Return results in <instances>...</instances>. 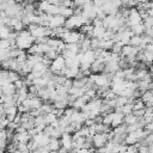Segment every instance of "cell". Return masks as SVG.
I'll list each match as a JSON object with an SVG mask.
<instances>
[{
  "label": "cell",
  "instance_id": "obj_1",
  "mask_svg": "<svg viewBox=\"0 0 153 153\" xmlns=\"http://www.w3.org/2000/svg\"><path fill=\"white\" fill-rule=\"evenodd\" d=\"M33 41H35V38L30 35V32L27 30H22L19 32H17V37L14 39V43H16V47L18 49L24 50V49H29L33 44Z\"/></svg>",
  "mask_w": 153,
  "mask_h": 153
},
{
  "label": "cell",
  "instance_id": "obj_2",
  "mask_svg": "<svg viewBox=\"0 0 153 153\" xmlns=\"http://www.w3.org/2000/svg\"><path fill=\"white\" fill-rule=\"evenodd\" d=\"M66 66H65V59L61 56V55H57L50 63L49 66V71L53 73V74H59V72L61 69H63Z\"/></svg>",
  "mask_w": 153,
  "mask_h": 153
},
{
  "label": "cell",
  "instance_id": "obj_3",
  "mask_svg": "<svg viewBox=\"0 0 153 153\" xmlns=\"http://www.w3.org/2000/svg\"><path fill=\"white\" fill-rule=\"evenodd\" d=\"M79 36H80L79 32L72 31V30H67V31L61 36L60 39H62L66 44H68V43H78V42H79Z\"/></svg>",
  "mask_w": 153,
  "mask_h": 153
},
{
  "label": "cell",
  "instance_id": "obj_4",
  "mask_svg": "<svg viewBox=\"0 0 153 153\" xmlns=\"http://www.w3.org/2000/svg\"><path fill=\"white\" fill-rule=\"evenodd\" d=\"M106 141H108V139H106L105 133H97L92 136V146L97 149L100 147H104Z\"/></svg>",
  "mask_w": 153,
  "mask_h": 153
},
{
  "label": "cell",
  "instance_id": "obj_5",
  "mask_svg": "<svg viewBox=\"0 0 153 153\" xmlns=\"http://www.w3.org/2000/svg\"><path fill=\"white\" fill-rule=\"evenodd\" d=\"M65 22H66V18H63V17H62V16H60V14L50 16L49 22H48V27H50V29L61 27V26H63V25H65Z\"/></svg>",
  "mask_w": 153,
  "mask_h": 153
},
{
  "label": "cell",
  "instance_id": "obj_6",
  "mask_svg": "<svg viewBox=\"0 0 153 153\" xmlns=\"http://www.w3.org/2000/svg\"><path fill=\"white\" fill-rule=\"evenodd\" d=\"M32 139V141L37 145V147L39 148V147H44V146H47L48 145V142H49V136H47L43 131H41V133H37L33 137H31Z\"/></svg>",
  "mask_w": 153,
  "mask_h": 153
},
{
  "label": "cell",
  "instance_id": "obj_7",
  "mask_svg": "<svg viewBox=\"0 0 153 153\" xmlns=\"http://www.w3.org/2000/svg\"><path fill=\"white\" fill-rule=\"evenodd\" d=\"M72 142H73V140H72V135L71 134H68V133H62L61 134V136H60L61 147L66 148L67 151H71L72 149Z\"/></svg>",
  "mask_w": 153,
  "mask_h": 153
},
{
  "label": "cell",
  "instance_id": "obj_8",
  "mask_svg": "<svg viewBox=\"0 0 153 153\" xmlns=\"http://www.w3.org/2000/svg\"><path fill=\"white\" fill-rule=\"evenodd\" d=\"M30 139H31V137H30L27 130H24V131H22V133H16L14 136H13L12 142H16V143H18V142L27 143V142L30 141Z\"/></svg>",
  "mask_w": 153,
  "mask_h": 153
},
{
  "label": "cell",
  "instance_id": "obj_9",
  "mask_svg": "<svg viewBox=\"0 0 153 153\" xmlns=\"http://www.w3.org/2000/svg\"><path fill=\"white\" fill-rule=\"evenodd\" d=\"M94 60H96L94 51L92 49H90V50H86L85 53H82V60H81L80 63H88V65H91Z\"/></svg>",
  "mask_w": 153,
  "mask_h": 153
},
{
  "label": "cell",
  "instance_id": "obj_10",
  "mask_svg": "<svg viewBox=\"0 0 153 153\" xmlns=\"http://www.w3.org/2000/svg\"><path fill=\"white\" fill-rule=\"evenodd\" d=\"M49 71V67H47V66H44L42 62H39V63H36L33 67H32V73H35V74H38V75H44L47 72Z\"/></svg>",
  "mask_w": 153,
  "mask_h": 153
},
{
  "label": "cell",
  "instance_id": "obj_11",
  "mask_svg": "<svg viewBox=\"0 0 153 153\" xmlns=\"http://www.w3.org/2000/svg\"><path fill=\"white\" fill-rule=\"evenodd\" d=\"M16 87H14V85L13 84H11V82H7V84H5V85H2L1 86V94H7V96H13L14 93H16Z\"/></svg>",
  "mask_w": 153,
  "mask_h": 153
},
{
  "label": "cell",
  "instance_id": "obj_12",
  "mask_svg": "<svg viewBox=\"0 0 153 153\" xmlns=\"http://www.w3.org/2000/svg\"><path fill=\"white\" fill-rule=\"evenodd\" d=\"M129 30L133 32V35L142 36V35H143V32H145V26H143V24H142V22H141V23H139V24L131 25V26L129 27Z\"/></svg>",
  "mask_w": 153,
  "mask_h": 153
},
{
  "label": "cell",
  "instance_id": "obj_13",
  "mask_svg": "<svg viewBox=\"0 0 153 153\" xmlns=\"http://www.w3.org/2000/svg\"><path fill=\"white\" fill-rule=\"evenodd\" d=\"M47 147H48V149H49L50 152H57V149L61 147L60 140H59V139H53V137H50V139H49V142H48V145H47Z\"/></svg>",
  "mask_w": 153,
  "mask_h": 153
},
{
  "label": "cell",
  "instance_id": "obj_14",
  "mask_svg": "<svg viewBox=\"0 0 153 153\" xmlns=\"http://www.w3.org/2000/svg\"><path fill=\"white\" fill-rule=\"evenodd\" d=\"M121 124H123V114L122 112H114L111 126L115 128V127H118Z\"/></svg>",
  "mask_w": 153,
  "mask_h": 153
},
{
  "label": "cell",
  "instance_id": "obj_15",
  "mask_svg": "<svg viewBox=\"0 0 153 153\" xmlns=\"http://www.w3.org/2000/svg\"><path fill=\"white\" fill-rule=\"evenodd\" d=\"M12 31H13V30H12L10 26H7V25H5V24L0 25V39H8L10 33H11Z\"/></svg>",
  "mask_w": 153,
  "mask_h": 153
},
{
  "label": "cell",
  "instance_id": "obj_16",
  "mask_svg": "<svg viewBox=\"0 0 153 153\" xmlns=\"http://www.w3.org/2000/svg\"><path fill=\"white\" fill-rule=\"evenodd\" d=\"M104 33H105V29H104L103 26H102V27H93L92 33H91V38H98V39H103Z\"/></svg>",
  "mask_w": 153,
  "mask_h": 153
},
{
  "label": "cell",
  "instance_id": "obj_17",
  "mask_svg": "<svg viewBox=\"0 0 153 153\" xmlns=\"http://www.w3.org/2000/svg\"><path fill=\"white\" fill-rule=\"evenodd\" d=\"M54 104H51V103H44V104H42L41 105V108H39V110H41V112H42V115H45V114H49V112H53L54 111Z\"/></svg>",
  "mask_w": 153,
  "mask_h": 153
},
{
  "label": "cell",
  "instance_id": "obj_18",
  "mask_svg": "<svg viewBox=\"0 0 153 153\" xmlns=\"http://www.w3.org/2000/svg\"><path fill=\"white\" fill-rule=\"evenodd\" d=\"M135 122H137V117H136V116H134L133 114H129V115L123 116V123H124L126 126L134 124Z\"/></svg>",
  "mask_w": 153,
  "mask_h": 153
},
{
  "label": "cell",
  "instance_id": "obj_19",
  "mask_svg": "<svg viewBox=\"0 0 153 153\" xmlns=\"http://www.w3.org/2000/svg\"><path fill=\"white\" fill-rule=\"evenodd\" d=\"M60 16H62L63 18H68L71 16H73V8L71 7H63V6H60Z\"/></svg>",
  "mask_w": 153,
  "mask_h": 153
},
{
  "label": "cell",
  "instance_id": "obj_20",
  "mask_svg": "<svg viewBox=\"0 0 153 153\" xmlns=\"http://www.w3.org/2000/svg\"><path fill=\"white\" fill-rule=\"evenodd\" d=\"M140 97H141L140 99H141L143 103H147V102H152V100H153V93H152L151 90H147V91L142 92Z\"/></svg>",
  "mask_w": 153,
  "mask_h": 153
},
{
  "label": "cell",
  "instance_id": "obj_21",
  "mask_svg": "<svg viewBox=\"0 0 153 153\" xmlns=\"http://www.w3.org/2000/svg\"><path fill=\"white\" fill-rule=\"evenodd\" d=\"M19 78H20V75H19L17 72H14V71H8V73H7V81H8V82L13 84V82L17 81Z\"/></svg>",
  "mask_w": 153,
  "mask_h": 153
},
{
  "label": "cell",
  "instance_id": "obj_22",
  "mask_svg": "<svg viewBox=\"0 0 153 153\" xmlns=\"http://www.w3.org/2000/svg\"><path fill=\"white\" fill-rule=\"evenodd\" d=\"M43 118H44V122H45V124H50V123H53L54 121H56L57 120V116L54 114V112H49V114H45V115H43Z\"/></svg>",
  "mask_w": 153,
  "mask_h": 153
},
{
  "label": "cell",
  "instance_id": "obj_23",
  "mask_svg": "<svg viewBox=\"0 0 153 153\" xmlns=\"http://www.w3.org/2000/svg\"><path fill=\"white\" fill-rule=\"evenodd\" d=\"M65 49L66 50H69L72 53H75V54H78L80 51V48H79V44L78 43H68V44L65 45Z\"/></svg>",
  "mask_w": 153,
  "mask_h": 153
},
{
  "label": "cell",
  "instance_id": "obj_24",
  "mask_svg": "<svg viewBox=\"0 0 153 153\" xmlns=\"http://www.w3.org/2000/svg\"><path fill=\"white\" fill-rule=\"evenodd\" d=\"M140 43H141V36L134 35V36H131L130 39H129V45H131V47H139Z\"/></svg>",
  "mask_w": 153,
  "mask_h": 153
},
{
  "label": "cell",
  "instance_id": "obj_25",
  "mask_svg": "<svg viewBox=\"0 0 153 153\" xmlns=\"http://www.w3.org/2000/svg\"><path fill=\"white\" fill-rule=\"evenodd\" d=\"M121 112L123 114V116L131 114V112H133V104H129V103H127L126 105L121 106Z\"/></svg>",
  "mask_w": 153,
  "mask_h": 153
},
{
  "label": "cell",
  "instance_id": "obj_26",
  "mask_svg": "<svg viewBox=\"0 0 153 153\" xmlns=\"http://www.w3.org/2000/svg\"><path fill=\"white\" fill-rule=\"evenodd\" d=\"M112 116H114V112H108V114L103 115L102 123L105 124V126H110L111 124V121H112Z\"/></svg>",
  "mask_w": 153,
  "mask_h": 153
},
{
  "label": "cell",
  "instance_id": "obj_27",
  "mask_svg": "<svg viewBox=\"0 0 153 153\" xmlns=\"http://www.w3.org/2000/svg\"><path fill=\"white\" fill-rule=\"evenodd\" d=\"M140 109H145V103L141 99H134L133 102V110H140Z\"/></svg>",
  "mask_w": 153,
  "mask_h": 153
},
{
  "label": "cell",
  "instance_id": "obj_28",
  "mask_svg": "<svg viewBox=\"0 0 153 153\" xmlns=\"http://www.w3.org/2000/svg\"><path fill=\"white\" fill-rule=\"evenodd\" d=\"M122 47H123V44H122L121 42H116V43H114L112 47H111V53H114V54H121Z\"/></svg>",
  "mask_w": 153,
  "mask_h": 153
},
{
  "label": "cell",
  "instance_id": "obj_29",
  "mask_svg": "<svg viewBox=\"0 0 153 153\" xmlns=\"http://www.w3.org/2000/svg\"><path fill=\"white\" fill-rule=\"evenodd\" d=\"M127 103H128V98L127 97H122V96L116 97V106H123Z\"/></svg>",
  "mask_w": 153,
  "mask_h": 153
},
{
  "label": "cell",
  "instance_id": "obj_30",
  "mask_svg": "<svg viewBox=\"0 0 153 153\" xmlns=\"http://www.w3.org/2000/svg\"><path fill=\"white\" fill-rule=\"evenodd\" d=\"M57 55H59V54L56 53V50H55V49H51V48H50V49L44 54V56H47V57H48L49 60H51V61H53Z\"/></svg>",
  "mask_w": 153,
  "mask_h": 153
},
{
  "label": "cell",
  "instance_id": "obj_31",
  "mask_svg": "<svg viewBox=\"0 0 153 153\" xmlns=\"http://www.w3.org/2000/svg\"><path fill=\"white\" fill-rule=\"evenodd\" d=\"M17 149L20 151L22 153H29V148H27V145L26 143H22V142H18L17 143Z\"/></svg>",
  "mask_w": 153,
  "mask_h": 153
},
{
  "label": "cell",
  "instance_id": "obj_32",
  "mask_svg": "<svg viewBox=\"0 0 153 153\" xmlns=\"http://www.w3.org/2000/svg\"><path fill=\"white\" fill-rule=\"evenodd\" d=\"M11 42L8 39H0V49H10Z\"/></svg>",
  "mask_w": 153,
  "mask_h": 153
},
{
  "label": "cell",
  "instance_id": "obj_33",
  "mask_svg": "<svg viewBox=\"0 0 153 153\" xmlns=\"http://www.w3.org/2000/svg\"><path fill=\"white\" fill-rule=\"evenodd\" d=\"M143 26H145V29H147V27H152L153 26V17H147L145 20H143Z\"/></svg>",
  "mask_w": 153,
  "mask_h": 153
},
{
  "label": "cell",
  "instance_id": "obj_34",
  "mask_svg": "<svg viewBox=\"0 0 153 153\" xmlns=\"http://www.w3.org/2000/svg\"><path fill=\"white\" fill-rule=\"evenodd\" d=\"M91 24H92L93 27H102V26H103V22H102V19H99V18H97V17L92 19V23H91Z\"/></svg>",
  "mask_w": 153,
  "mask_h": 153
},
{
  "label": "cell",
  "instance_id": "obj_35",
  "mask_svg": "<svg viewBox=\"0 0 153 153\" xmlns=\"http://www.w3.org/2000/svg\"><path fill=\"white\" fill-rule=\"evenodd\" d=\"M13 85H14L16 90H19V88H22L23 86H26V85H25V82H24V80H23L22 78H19L17 81H14V82H13Z\"/></svg>",
  "mask_w": 153,
  "mask_h": 153
},
{
  "label": "cell",
  "instance_id": "obj_36",
  "mask_svg": "<svg viewBox=\"0 0 153 153\" xmlns=\"http://www.w3.org/2000/svg\"><path fill=\"white\" fill-rule=\"evenodd\" d=\"M134 116H136L137 118H140V117H142L143 116V114H145V109H140V110H133V112H131Z\"/></svg>",
  "mask_w": 153,
  "mask_h": 153
},
{
  "label": "cell",
  "instance_id": "obj_37",
  "mask_svg": "<svg viewBox=\"0 0 153 153\" xmlns=\"http://www.w3.org/2000/svg\"><path fill=\"white\" fill-rule=\"evenodd\" d=\"M93 151V148H90V149H87V148H79V149H74V152L75 153H90V152H92Z\"/></svg>",
  "mask_w": 153,
  "mask_h": 153
},
{
  "label": "cell",
  "instance_id": "obj_38",
  "mask_svg": "<svg viewBox=\"0 0 153 153\" xmlns=\"http://www.w3.org/2000/svg\"><path fill=\"white\" fill-rule=\"evenodd\" d=\"M38 153H51V152L48 149L47 146H44V147H39L38 148Z\"/></svg>",
  "mask_w": 153,
  "mask_h": 153
},
{
  "label": "cell",
  "instance_id": "obj_39",
  "mask_svg": "<svg viewBox=\"0 0 153 153\" xmlns=\"http://www.w3.org/2000/svg\"><path fill=\"white\" fill-rule=\"evenodd\" d=\"M85 127H90V126H92V124H94V122H93V120H90V118H87L84 123H82Z\"/></svg>",
  "mask_w": 153,
  "mask_h": 153
},
{
  "label": "cell",
  "instance_id": "obj_40",
  "mask_svg": "<svg viewBox=\"0 0 153 153\" xmlns=\"http://www.w3.org/2000/svg\"><path fill=\"white\" fill-rule=\"evenodd\" d=\"M6 146H7L6 140H0V149H5V148H6Z\"/></svg>",
  "mask_w": 153,
  "mask_h": 153
},
{
  "label": "cell",
  "instance_id": "obj_41",
  "mask_svg": "<svg viewBox=\"0 0 153 153\" xmlns=\"http://www.w3.org/2000/svg\"><path fill=\"white\" fill-rule=\"evenodd\" d=\"M56 153H68V151L66 149V148H63V147H60L59 149H57V152Z\"/></svg>",
  "mask_w": 153,
  "mask_h": 153
},
{
  "label": "cell",
  "instance_id": "obj_42",
  "mask_svg": "<svg viewBox=\"0 0 153 153\" xmlns=\"http://www.w3.org/2000/svg\"><path fill=\"white\" fill-rule=\"evenodd\" d=\"M11 153H22V152H20V151H18V149H17V148H16V149H14V151H13V152H11Z\"/></svg>",
  "mask_w": 153,
  "mask_h": 153
},
{
  "label": "cell",
  "instance_id": "obj_43",
  "mask_svg": "<svg viewBox=\"0 0 153 153\" xmlns=\"http://www.w3.org/2000/svg\"><path fill=\"white\" fill-rule=\"evenodd\" d=\"M22 1H23V0H14V2H16V4H18V2H19V4H20V2H22Z\"/></svg>",
  "mask_w": 153,
  "mask_h": 153
},
{
  "label": "cell",
  "instance_id": "obj_44",
  "mask_svg": "<svg viewBox=\"0 0 153 153\" xmlns=\"http://www.w3.org/2000/svg\"><path fill=\"white\" fill-rule=\"evenodd\" d=\"M90 153H98V152H96V151H92V152H90Z\"/></svg>",
  "mask_w": 153,
  "mask_h": 153
},
{
  "label": "cell",
  "instance_id": "obj_45",
  "mask_svg": "<svg viewBox=\"0 0 153 153\" xmlns=\"http://www.w3.org/2000/svg\"><path fill=\"white\" fill-rule=\"evenodd\" d=\"M0 153H4V149H0Z\"/></svg>",
  "mask_w": 153,
  "mask_h": 153
},
{
  "label": "cell",
  "instance_id": "obj_46",
  "mask_svg": "<svg viewBox=\"0 0 153 153\" xmlns=\"http://www.w3.org/2000/svg\"><path fill=\"white\" fill-rule=\"evenodd\" d=\"M1 104H2V103H1V99H0V105H1Z\"/></svg>",
  "mask_w": 153,
  "mask_h": 153
}]
</instances>
